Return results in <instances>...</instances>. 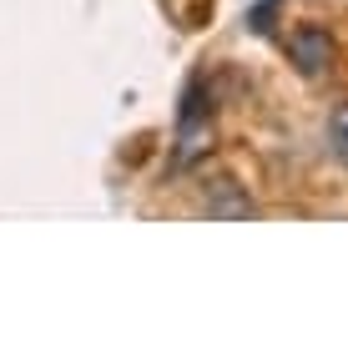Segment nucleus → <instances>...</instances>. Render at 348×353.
Wrapping results in <instances>:
<instances>
[{
    "label": "nucleus",
    "instance_id": "obj_1",
    "mask_svg": "<svg viewBox=\"0 0 348 353\" xmlns=\"http://www.w3.org/2000/svg\"><path fill=\"white\" fill-rule=\"evenodd\" d=\"M288 56L303 76H323V71H334V36L323 26H298L288 36Z\"/></svg>",
    "mask_w": 348,
    "mask_h": 353
},
{
    "label": "nucleus",
    "instance_id": "obj_2",
    "mask_svg": "<svg viewBox=\"0 0 348 353\" xmlns=\"http://www.w3.org/2000/svg\"><path fill=\"white\" fill-rule=\"evenodd\" d=\"M202 212H212V217H252L258 207L243 197V187H237L232 176H217V182H207V192H202Z\"/></svg>",
    "mask_w": 348,
    "mask_h": 353
},
{
    "label": "nucleus",
    "instance_id": "obj_3",
    "mask_svg": "<svg viewBox=\"0 0 348 353\" xmlns=\"http://www.w3.org/2000/svg\"><path fill=\"white\" fill-rule=\"evenodd\" d=\"M328 141H334V152H338V162L348 167V101L328 117Z\"/></svg>",
    "mask_w": 348,
    "mask_h": 353
}]
</instances>
